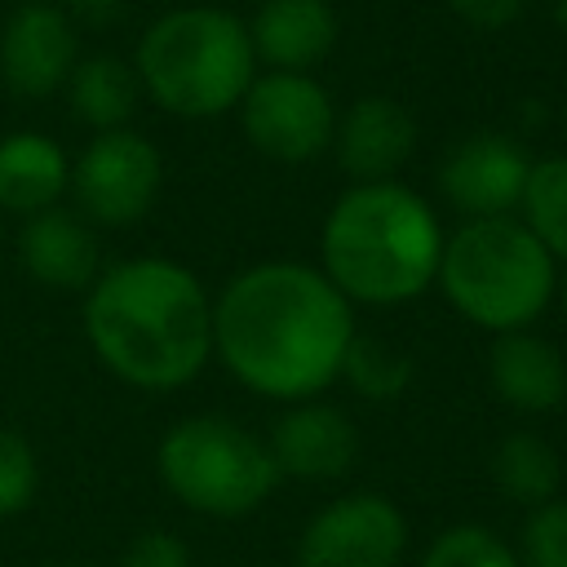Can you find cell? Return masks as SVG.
Wrapping results in <instances>:
<instances>
[{
  "mask_svg": "<svg viewBox=\"0 0 567 567\" xmlns=\"http://www.w3.org/2000/svg\"><path fill=\"white\" fill-rule=\"evenodd\" d=\"M159 483L204 518H244L279 487V465L261 434L221 412H195L164 430L155 447Z\"/></svg>",
  "mask_w": 567,
  "mask_h": 567,
  "instance_id": "6",
  "label": "cell"
},
{
  "mask_svg": "<svg viewBox=\"0 0 567 567\" xmlns=\"http://www.w3.org/2000/svg\"><path fill=\"white\" fill-rule=\"evenodd\" d=\"M62 93H66L71 115L84 128H93V133L124 128L133 120L137 102H142V84H137L133 62H124L115 53H89V58H80Z\"/></svg>",
  "mask_w": 567,
  "mask_h": 567,
  "instance_id": "18",
  "label": "cell"
},
{
  "mask_svg": "<svg viewBox=\"0 0 567 567\" xmlns=\"http://www.w3.org/2000/svg\"><path fill=\"white\" fill-rule=\"evenodd\" d=\"M142 93L177 120H217L239 106L257 75L248 22L221 4H177L146 22L133 44Z\"/></svg>",
  "mask_w": 567,
  "mask_h": 567,
  "instance_id": "4",
  "label": "cell"
},
{
  "mask_svg": "<svg viewBox=\"0 0 567 567\" xmlns=\"http://www.w3.org/2000/svg\"><path fill=\"white\" fill-rule=\"evenodd\" d=\"M120 567H195V558H190V545L182 536L159 532V527H146V532H137L124 545Z\"/></svg>",
  "mask_w": 567,
  "mask_h": 567,
  "instance_id": "25",
  "label": "cell"
},
{
  "mask_svg": "<svg viewBox=\"0 0 567 567\" xmlns=\"http://www.w3.org/2000/svg\"><path fill=\"white\" fill-rule=\"evenodd\" d=\"M341 381L354 394L372 399V403H390L412 381V354L403 346H394L390 337L354 332V341L346 350V363H341Z\"/></svg>",
  "mask_w": 567,
  "mask_h": 567,
  "instance_id": "21",
  "label": "cell"
},
{
  "mask_svg": "<svg viewBox=\"0 0 567 567\" xmlns=\"http://www.w3.org/2000/svg\"><path fill=\"white\" fill-rule=\"evenodd\" d=\"M18 252H22L27 275L58 292H84L102 270L93 226L75 208H62V204H53L35 217H22Z\"/></svg>",
  "mask_w": 567,
  "mask_h": 567,
  "instance_id": "15",
  "label": "cell"
},
{
  "mask_svg": "<svg viewBox=\"0 0 567 567\" xmlns=\"http://www.w3.org/2000/svg\"><path fill=\"white\" fill-rule=\"evenodd\" d=\"M337 9L328 0H261L248 40L266 71H315L337 44Z\"/></svg>",
  "mask_w": 567,
  "mask_h": 567,
  "instance_id": "16",
  "label": "cell"
},
{
  "mask_svg": "<svg viewBox=\"0 0 567 567\" xmlns=\"http://www.w3.org/2000/svg\"><path fill=\"white\" fill-rule=\"evenodd\" d=\"M49 567H84V563H49Z\"/></svg>",
  "mask_w": 567,
  "mask_h": 567,
  "instance_id": "30",
  "label": "cell"
},
{
  "mask_svg": "<svg viewBox=\"0 0 567 567\" xmlns=\"http://www.w3.org/2000/svg\"><path fill=\"white\" fill-rule=\"evenodd\" d=\"M266 447L279 465V478L328 483L354 465L359 430L346 408L323 403V399H301V403H284V412L270 425Z\"/></svg>",
  "mask_w": 567,
  "mask_h": 567,
  "instance_id": "12",
  "label": "cell"
},
{
  "mask_svg": "<svg viewBox=\"0 0 567 567\" xmlns=\"http://www.w3.org/2000/svg\"><path fill=\"white\" fill-rule=\"evenodd\" d=\"M0 239H4V213H0Z\"/></svg>",
  "mask_w": 567,
  "mask_h": 567,
  "instance_id": "31",
  "label": "cell"
},
{
  "mask_svg": "<svg viewBox=\"0 0 567 567\" xmlns=\"http://www.w3.org/2000/svg\"><path fill=\"white\" fill-rule=\"evenodd\" d=\"M421 567H523L514 545L501 540L492 527L483 523H452L443 527L425 554H421Z\"/></svg>",
  "mask_w": 567,
  "mask_h": 567,
  "instance_id": "22",
  "label": "cell"
},
{
  "mask_svg": "<svg viewBox=\"0 0 567 567\" xmlns=\"http://www.w3.org/2000/svg\"><path fill=\"white\" fill-rule=\"evenodd\" d=\"M554 22L567 31V0H554Z\"/></svg>",
  "mask_w": 567,
  "mask_h": 567,
  "instance_id": "29",
  "label": "cell"
},
{
  "mask_svg": "<svg viewBox=\"0 0 567 567\" xmlns=\"http://www.w3.org/2000/svg\"><path fill=\"white\" fill-rule=\"evenodd\" d=\"M408 518L385 492H346L319 505L292 549L297 567H399Z\"/></svg>",
  "mask_w": 567,
  "mask_h": 567,
  "instance_id": "9",
  "label": "cell"
},
{
  "mask_svg": "<svg viewBox=\"0 0 567 567\" xmlns=\"http://www.w3.org/2000/svg\"><path fill=\"white\" fill-rule=\"evenodd\" d=\"M487 381H492V394L523 416H545L567 403V359L536 328L492 337Z\"/></svg>",
  "mask_w": 567,
  "mask_h": 567,
  "instance_id": "14",
  "label": "cell"
},
{
  "mask_svg": "<svg viewBox=\"0 0 567 567\" xmlns=\"http://www.w3.org/2000/svg\"><path fill=\"white\" fill-rule=\"evenodd\" d=\"M523 226L540 239V248L567 266V155L532 159L523 199H518Z\"/></svg>",
  "mask_w": 567,
  "mask_h": 567,
  "instance_id": "20",
  "label": "cell"
},
{
  "mask_svg": "<svg viewBox=\"0 0 567 567\" xmlns=\"http://www.w3.org/2000/svg\"><path fill=\"white\" fill-rule=\"evenodd\" d=\"M474 31H505L527 13V0H443Z\"/></svg>",
  "mask_w": 567,
  "mask_h": 567,
  "instance_id": "26",
  "label": "cell"
},
{
  "mask_svg": "<svg viewBox=\"0 0 567 567\" xmlns=\"http://www.w3.org/2000/svg\"><path fill=\"white\" fill-rule=\"evenodd\" d=\"M532 173V155L514 133H470L461 137L434 173V186L443 204H452L461 217H505L518 213L523 186Z\"/></svg>",
  "mask_w": 567,
  "mask_h": 567,
  "instance_id": "10",
  "label": "cell"
},
{
  "mask_svg": "<svg viewBox=\"0 0 567 567\" xmlns=\"http://www.w3.org/2000/svg\"><path fill=\"white\" fill-rule=\"evenodd\" d=\"M492 483L501 487L505 501H514L523 509L554 501L558 483H563L558 447L549 439H540L536 430H509L492 452Z\"/></svg>",
  "mask_w": 567,
  "mask_h": 567,
  "instance_id": "19",
  "label": "cell"
},
{
  "mask_svg": "<svg viewBox=\"0 0 567 567\" xmlns=\"http://www.w3.org/2000/svg\"><path fill=\"white\" fill-rule=\"evenodd\" d=\"M80 62V27L58 0H27L0 27V80L13 97H53Z\"/></svg>",
  "mask_w": 567,
  "mask_h": 567,
  "instance_id": "11",
  "label": "cell"
},
{
  "mask_svg": "<svg viewBox=\"0 0 567 567\" xmlns=\"http://www.w3.org/2000/svg\"><path fill=\"white\" fill-rule=\"evenodd\" d=\"M164 186V155L137 128H106L93 133L80 155L71 159V204L89 226H137Z\"/></svg>",
  "mask_w": 567,
  "mask_h": 567,
  "instance_id": "7",
  "label": "cell"
},
{
  "mask_svg": "<svg viewBox=\"0 0 567 567\" xmlns=\"http://www.w3.org/2000/svg\"><path fill=\"white\" fill-rule=\"evenodd\" d=\"M354 306L306 261H257L213 297V359L275 403L319 399L354 341Z\"/></svg>",
  "mask_w": 567,
  "mask_h": 567,
  "instance_id": "1",
  "label": "cell"
},
{
  "mask_svg": "<svg viewBox=\"0 0 567 567\" xmlns=\"http://www.w3.org/2000/svg\"><path fill=\"white\" fill-rule=\"evenodd\" d=\"M71 186V155L62 142L35 128H18L0 137V213L35 217L62 204Z\"/></svg>",
  "mask_w": 567,
  "mask_h": 567,
  "instance_id": "17",
  "label": "cell"
},
{
  "mask_svg": "<svg viewBox=\"0 0 567 567\" xmlns=\"http://www.w3.org/2000/svg\"><path fill=\"white\" fill-rule=\"evenodd\" d=\"M434 204L394 182H350L319 226V270L350 306H403L434 288L443 257Z\"/></svg>",
  "mask_w": 567,
  "mask_h": 567,
  "instance_id": "3",
  "label": "cell"
},
{
  "mask_svg": "<svg viewBox=\"0 0 567 567\" xmlns=\"http://www.w3.org/2000/svg\"><path fill=\"white\" fill-rule=\"evenodd\" d=\"M554 301L563 306V315H567V266H558V288H554Z\"/></svg>",
  "mask_w": 567,
  "mask_h": 567,
  "instance_id": "28",
  "label": "cell"
},
{
  "mask_svg": "<svg viewBox=\"0 0 567 567\" xmlns=\"http://www.w3.org/2000/svg\"><path fill=\"white\" fill-rule=\"evenodd\" d=\"M235 111L248 146L275 164H310L337 133V106L310 71H257Z\"/></svg>",
  "mask_w": 567,
  "mask_h": 567,
  "instance_id": "8",
  "label": "cell"
},
{
  "mask_svg": "<svg viewBox=\"0 0 567 567\" xmlns=\"http://www.w3.org/2000/svg\"><path fill=\"white\" fill-rule=\"evenodd\" d=\"M35 492H40L35 447L18 430L0 425V518H13L22 509H31Z\"/></svg>",
  "mask_w": 567,
  "mask_h": 567,
  "instance_id": "24",
  "label": "cell"
},
{
  "mask_svg": "<svg viewBox=\"0 0 567 567\" xmlns=\"http://www.w3.org/2000/svg\"><path fill=\"white\" fill-rule=\"evenodd\" d=\"M563 120H567V111H563Z\"/></svg>",
  "mask_w": 567,
  "mask_h": 567,
  "instance_id": "32",
  "label": "cell"
},
{
  "mask_svg": "<svg viewBox=\"0 0 567 567\" xmlns=\"http://www.w3.org/2000/svg\"><path fill=\"white\" fill-rule=\"evenodd\" d=\"M84 337L124 385L146 394L182 390L213 359V297L173 257H124L84 288Z\"/></svg>",
  "mask_w": 567,
  "mask_h": 567,
  "instance_id": "2",
  "label": "cell"
},
{
  "mask_svg": "<svg viewBox=\"0 0 567 567\" xmlns=\"http://www.w3.org/2000/svg\"><path fill=\"white\" fill-rule=\"evenodd\" d=\"M332 146L350 182H394V173L416 151V120L403 102L363 93L337 115Z\"/></svg>",
  "mask_w": 567,
  "mask_h": 567,
  "instance_id": "13",
  "label": "cell"
},
{
  "mask_svg": "<svg viewBox=\"0 0 567 567\" xmlns=\"http://www.w3.org/2000/svg\"><path fill=\"white\" fill-rule=\"evenodd\" d=\"M447 306L483 332L532 328L558 288V261L523 226L518 213L505 217H465L439 257V279Z\"/></svg>",
  "mask_w": 567,
  "mask_h": 567,
  "instance_id": "5",
  "label": "cell"
},
{
  "mask_svg": "<svg viewBox=\"0 0 567 567\" xmlns=\"http://www.w3.org/2000/svg\"><path fill=\"white\" fill-rule=\"evenodd\" d=\"M518 563L523 567H567V496H554L527 509L518 532Z\"/></svg>",
  "mask_w": 567,
  "mask_h": 567,
  "instance_id": "23",
  "label": "cell"
},
{
  "mask_svg": "<svg viewBox=\"0 0 567 567\" xmlns=\"http://www.w3.org/2000/svg\"><path fill=\"white\" fill-rule=\"evenodd\" d=\"M58 4L71 13L75 27H93V31L111 27L124 13V0H58Z\"/></svg>",
  "mask_w": 567,
  "mask_h": 567,
  "instance_id": "27",
  "label": "cell"
}]
</instances>
